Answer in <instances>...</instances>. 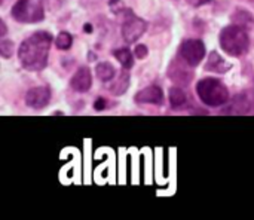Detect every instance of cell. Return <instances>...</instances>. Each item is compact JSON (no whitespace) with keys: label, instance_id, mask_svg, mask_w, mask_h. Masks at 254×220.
Returning <instances> with one entry per match:
<instances>
[{"label":"cell","instance_id":"1","mask_svg":"<svg viewBox=\"0 0 254 220\" xmlns=\"http://www.w3.org/2000/svg\"><path fill=\"white\" fill-rule=\"evenodd\" d=\"M52 36L48 31H36L30 37H27L18 49L21 66L28 72L43 70L48 64Z\"/></svg>","mask_w":254,"mask_h":220},{"label":"cell","instance_id":"2","mask_svg":"<svg viewBox=\"0 0 254 220\" xmlns=\"http://www.w3.org/2000/svg\"><path fill=\"white\" fill-rule=\"evenodd\" d=\"M219 40H220L222 49L231 57H237V58L246 55L250 48V37L246 28L238 24L225 27L220 31Z\"/></svg>","mask_w":254,"mask_h":220},{"label":"cell","instance_id":"3","mask_svg":"<svg viewBox=\"0 0 254 220\" xmlns=\"http://www.w3.org/2000/svg\"><path fill=\"white\" fill-rule=\"evenodd\" d=\"M196 94L201 101L210 107H220L228 104L229 101V91L228 86L214 77H205L198 82Z\"/></svg>","mask_w":254,"mask_h":220},{"label":"cell","instance_id":"4","mask_svg":"<svg viewBox=\"0 0 254 220\" xmlns=\"http://www.w3.org/2000/svg\"><path fill=\"white\" fill-rule=\"evenodd\" d=\"M10 15L15 21L22 24H36L43 21L45 10L39 0H18L12 9Z\"/></svg>","mask_w":254,"mask_h":220},{"label":"cell","instance_id":"5","mask_svg":"<svg viewBox=\"0 0 254 220\" xmlns=\"http://www.w3.org/2000/svg\"><path fill=\"white\" fill-rule=\"evenodd\" d=\"M147 30V22L143 18L135 16L131 10H125L122 22V37L128 43L137 42Z\"/></svg>","mask_w":254,"mask_h":220},{"label":"cell","instance_id":"6","mask_svg":"<svg viewBox=\"0 0 254 220\" xmlns=\"http://www.w3.org/2000/svg\"><path fill=\"white\" fill-rule=\"evenodd\" d=\"M180 58L190 67H196L205 57V45L199 39H186L179 48Z\"/></svg>","mask_w":254,"mask_h":220},{"label":"cell","instance_id":"7","mask_svg":"<svg viewBox=\"0 0 254 220\" xmlns=\"http://www.w3.org/2000/svg\"><path fill=\"white\" fill-rule=\"evenodd\" d=\"M51 101V89L48 86H34L25 94V104L31 109H43Z\"/></svg>","mask_w":254,"mask_h":220},{"label":"cell","instance_id":"8","mask_svg":"<svg viewBox=\"0 0 254 220\" xmlns=\"http://www.w3.org/2000/svg\"><path fill=\"white\" fill-rule=\"evenodd\" d=\"M252 110V100L247 94H238L228 101L226 107L222 110L223 115H247Z\"/></svg>","mask_w":254,"mask_h":220},{"label":"cell","instance_id":"9","mask_svg":"<svg viewBox=\"0 0 254 220\" xmlns=\"http://www.w3.org/2000/svg\"><path fill=\"white\" fill-rule=\"evenodd\" d=\"M135 101L138 104H156L161 106L164 103V92L159 86L152 85L135 94Z\"/></svg>","mask_w":254,"mask_h":220},{"label":"cell","instance_id":"10","mask_svg":"<svg viewBox=\"0 0 254 220\" xmlns=\"http://www.w3.org/2000/svg\"><path fill=\"white\" fill-rule=\"evenodd\" d=\"M70 85L74 91L77 92H88L91 85H92V74L91 70L85 66V67H79L77 72L73 74Z\"/></svg>","mask_w":254,"mask_h":220},{"label":"cell","instance_id":"11","mask_svg":"<svg viewBox=\"0 0 254 220\" xmlns=\"http://www.w3.org/2000/svg\"><path fill=\"white\" fill-rule=\"evenodd\" d=\"M231 64L226 63L216 51H213L210 55H208V60H207V64H205V70L207 72H213V73H226L228 70H231Z\"/></svg>","mask_w":254,"mask_h":220},{"label":"cell","instance_id":"12","mask_svg":"<svg viewBox=\"0 0 254 220\" xmlns=\"http://www.w3.org/2000/svg\"><path fill=\"white\" fill-rule=\"evenodd\" d=\"M168 74H170L171 80H174L176 83H179V86H185V85H188L192 80V73H189L182 66V63H179V64L173 63L171 67H170V70H168Z\"/></svg>","mask_w":254,"mask_h":220},{"label":"cell","instance_id":"13","mask_svg":"<svg viewBox=\"0 0 254 220\" xmlns=\"http://www.w3.org/2000/svg\"><path fill=\"white\" fill-rule=\"evenodd\" d=\"M128 88H129V74H128V72H127V69H125V70H122V72L116 76V79L112 82V85L109 86V91H110L113 95H122V94L127 92Z\"/></svg>","mask_w":254,"mask_h":220},{"label":"cell","instance_id":"14","mask_svg":"<svg viewBox=\"0 0 254 220\" xmlns=\"http://www.w3.org/2000/svg\"><path fill=\"white\" fill-rule=\"evenodd\" d=\"M95 73H97V77L100 80H103V82L113 80L115 76H116V70H115V67L110 63H100V64H97Z\"/></svg>","mask_w":254,"mask_h":220},{"label":"cell","instance_id":"15","mask_svg":"<svg viewBox=\"0 0 254 220\" xmlns=\"http://www.w3.org/2000/svg\"><path fill=\"white\" fill-rule=\"evenodd\" d=\"M168 100H170V104H171L173 109H179V107L185 106V103H186L188 98H186L185 91L180 86H174V88L170 89Z\"/></svg>","mask_w":254,"mask_h":220},{"label":"cell","instance_id":"16","mask_svg":"<svg viewBox=\"0 0 254 220\" xmlns=\"http://www.w3.org/2000/svg\"><path fill=\"white\" fill-rule=\"evenodd\" d=\"M113 55L116 57V60L122 64L124 69H131L134 66V58H132V54L129 49L127 48H121V49H116L113 52Z\"/></svg>","mask_w":254,"mask_h":220},{"label":"cell","instance_id":"17","mask_svg":"<svg viewBox=\"0 0 254 220\" xmlns=\"http://www.w3.org/2000/svg\"><path fill=\"white\" fill-rule=\"evenodd\" d=\"M232 19L235 24L241 25V27H249L254 22V16L249 12V10H244V9H237L232 15Z\"/></svg>","mask_w":254,"mask_h":220},{"label":"cell","instance_id":"18","mask_svg":"<svg viewBox=\"0 0 254 220\" xmlns=\"http://www.w3.org/2000/svg\"><path fill=\"white\" fill-rule=\"evenodd\" d=\"M55 45H57L58 49L67 51V49H70L71 45H73V37H71L67 31H61V33L57 36V39H55Z\"/></svg>","mask_w":254,"mask_h":220},{"label":"cell","instance_id":"19","mask_svg":"<svg viewBox=\"0 0 254 220\" xmlns=\"http://www.w3.org/2000/svg\"><path fill=\"white\" fill-rule=\"evenodd\" d=\"M0 54L3 58H10L13 54V42L7 40V39H1L0 40Z\"/></svg>","mask_w":254,"mask_h":220},{"label":"cell","instance_id":"20","mask_svg":"<svg viewBox=\"0 0 254 220\" xmlns=\"http://www.w3.org/2000/svg\"><path fill=\"white\" fill-rule=\"evenodd\" d=\"M134 52H135V57H137V58L143 60V58H146V57H147L149 49H147V46H146V45H137V46H135V49H134Z\"/></svg>","mask_w":254,"mask_h":220},{"label":"cell","instance_id":"21","mask_svg":"<svg viewBox=\"0 0 254 220\" xmlns=\"http://www.w3.org/2000/svg\"><path fill=\"white\" fill-rule=\"evenodd\" d=\"M107 107V101L104 98H98L95 103H94V109L95 110H104Z\"/></svg>","mask_w":254,"mask_h":220},{"label":"cell","instance_id":"22","mask_svg":"<svg viewBox=\"0 0 254 220\" xmlns=\"http://www.w3.org/2000/svg\"><path fill=\"white\" fill-rule=\"evenodd\" d=\"M207 1H210V0H188V3L189 4H192V6H201V4H205Z\"/></svg>","mask_w":254,"mask_h":220},{"label":"cell","instance_id":"23","mask_svg":"<svg viewBox=\"0 0 254 220\" xmlns=\"http://www.w3.org/2000/svg\"><path fill=\"white\" fill-rule=\"evenodd\" d=\"M6 34V24H4V21H1V31H0V36L3 37Z\"/></svg>","mask_w":254,"mask_h":220},{"label":"cell","instance_id":"24","mask_svg":"<svg viewBox=\"0 0 254 220\" xmlns=\"http://www.w3.org/2000/svg\"><path fill=\"white\" fill-rule=\"evenodd\" d=\"M85 31H86V33H91V31H92V27H91V24H85Z\"/></svg>","mask_w":254,"mask_h":220}]
</instances>
